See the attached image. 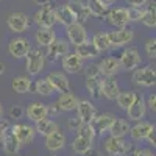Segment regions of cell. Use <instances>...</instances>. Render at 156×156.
I'll use <instances>...</instances> for the list:
<instances>
[{
	"label": "cell",
	"mask_w": 156,
	"mask_h": 156,
	"mask_svg": "<svg viewBox=\"0 0 156 156\" xmlns=\"http://www.w3.org/2000/svg\"><path fill=\"white\" fill-rule=\"evenodd\" d=\"M69 51V45L66 41H62V39H53V42L47 45V58L48 61H56L58 58H62Z\"/></svg>",
	"instance_id": "9"
},
{
	"label": "cell",
	"mask_w": 156,
	"mask_h": 156,
	"mask_svg": "<svg viewBox=\"0 0 156 156\" xmlns=\"http://www.w3.org/2000/svg\"><path fill=\"white\" fill-rule=\"evenodd\" d=\"M81 125H83V122L78 119V117H73V119L69 120V128L73 129V131H78V128H80Z\"/></svg>",
	"instance_id": "45"
},
{
	"label": "cell",
	"mask_w": 156,
	"mask_h": 156,
	"mask_svg": "<svg viewBox=\"0 0 156 156\" xmlns=\"http://www.w3.org/2000/svg\"><path fill=\"white\" fill-rule=\"evenodd\" d=\"M73 53H76L81 59H92V58H97L98 56L100 51H98V48L90 41H84L81 44L75 45V51H73Z\"/></svg>",
	"instance_id": "21"
},
{
	"label": "cell",
	"mask_w": 156,
	"mask_h": 156,
	"mask_svg": "<svg viewBox=\"0 0 156 156\" xmlns=\"http://www.w3.org/2000/svg\"><path fill=\"white\" fill-rule=\"evenodd\" d=\"M34 22L39 28H51L55 25L56 19H55V8L50 3L42 5L36 12H34Z\"/></svg>",
	"instance_id": "1"
},
{
	"label": "cell",
	"mask_w": 156,
	"mask_h": 156,
	"mask_svg": "<svg viewBox=\"0 0 156 156\" xmlns=\"http://www.w3.org/2000/svg\"><path fill=\"white\" fill-rule=\"evenodd\" d=\"M25 58H27V70L30 75H37L39 72H41L44 69V62H45V55L42 53L39 48H31L28 50V53L25 55Z\"/></svg>",
	"instance_id": "2"
},
{
	"label": "cell",
	"mask_w": 156,
	"mask_h": 156,
	"mask_svg": "<svg viewBox=\"0 0 156 156\" xmlns=\"http://www.w3.org/2000/svg\"><path fill=\"white\" fill-rule=\"evenodd\" d=\"M86 87L94 98L101 97V80H100V76H86Z\"/></svg>",
	"instance_id": "33"
},
{
	"label": "cell",
	"mask_w": 156,
	"mask_h": 156,
	"mask_svg": "<svg viewBox=\"0 0 156 156\" xmlns=\"http://www.w3.org/2000/svg\"><path fill=\"white\" fill-rule=\"evenodd\" d=\"M154 2H150L148 8H144V14H142L140 22L148 28H154L156 27V11H154Z\"/></svg>",
	"instance_id": "32"
},
{
	"label": "cell",
	"mask_w": 156,
	"mask_h": 156,
	"mask_svg": "<svg viewBox=\"0 0 156 156\" xmlns=\"http://www.w3.org/2000/svg\"><path fill=\"white\" fill-rule=\"evenodd\" d=\"M78 136H83V137H86V139L94 140L95 133H94V129L90 128V125H89V123H83L80 128H78Z\"/></svg>",
	"instance_id": "40"
},
{
	"label": "cell",
	"mask_w": 156,
	"mask_h": 156,
	"mask_svg": "<svg viewBox=\"0 0 156 156\" xmlns=\"http://www.w3.org/2000/svg\"><path fill=\"white\" fill-rule=\"evenodd\" d=\"M105 150L111 156H125V153L128 150V144L123 140V137L109 136L105 140Z\"/></svg>",
	"instance_id": "8"
},
{
	"label": "cell",
	"mask_w": 156,
	"mask_h": 156,
	"mask_svg": "<svg viewBox=\"0 0 156 156\" xmlns=\"http://www.w3.org/2000/svg\"><path fill=\"white\" fill-rule=\"evenodd\" d=\"M22 114H23V111H22V108L19 105L11 106V109H9V117H11V119H20Z\"/></svg>",
	"instance_id": "42"
},
{
	"label": "cell",
	"mask_w": 156,
	"mask_h": 156,
	"mask_svg": "<svg viewBox=\"0 0 156 156\" xmlns=\"http://www.w3.org/2000/svg\"><path fill=\"white\" fill-rule=\"evenodd\" d=\"M137 94L134 92V90H125V92H119V95H117V105H119L122 109H126L128 106L133 105V101L136 100Z\"/></svg>",
	"instance_id": "35"
},
{
	"label": "cell",
	"mask_w": 156,
	"mask_h": 156,
	"mask_svg": "<svg viewBox=\"0 0 156 156\" xmlns=\"http://www.w3.org/2000/svg\"><path fill=\"white\" fill-rule=\"evenodd\" d=\"M114 119H115V115H112L109 112H103L100 115L95 114L94 119L89 122V125H90V128L94 129L95 134H103L105 131H108V129H109V126L114 122Z\"/></svg>",
	"instance_id": "6"
},
{
	"label": "cell",
	"mask_w": 156,
	"mask_h": 156,
	"mask_svg": "<svg viewBox=\"0 0 156 156\" xmlns=\"http://www.w3.org/2000/svg\"><path fill=\"white\" fill-rule=\"evenodd\" d=\"M92 44L98 48V51H106L111 47L108 33H95L92 37Z\"/></svg>",
	"instance_id": "36"
},
{
	"label": "cell",
	"mask_w": 156,
	"mask_h": 156,
	"mask_svg": "<svg viewBox=\"0 0 156 156\" xmlns=\"http://www.w3.org/2000/svg\"><path fill=\"white\" fill-rule=\"evenodd\" d=\"M66 144V136L61 131L59 128H56L53 133H50L48 136H45V147L50 150V151H56V150H61Z\"/></svg>",
	"instance_id": "18"
},
{
	"label": "cell",
	"mask_w": 156,
	"mask_h": 156,
	"mask_svg": "<svg viewBox=\"0 0 156 156\" xmlns=\"http://www.w3.org/2000/svg\"><path fill=\"white\" fill-rule=\"evenodd\" d=\"M151 128H153V123H150V122H139L137 120V123L133 128L129 126V131L128 133L131 134V137L134 140H144Z\"/></svg>",
	"instance_id": "25"
},
{
	"label": "cell",
	"mask_w": 156,
	"mask_h": 156,
	"mask_svg": "<svg viewBox=\"0 0 156 156\" xmlns=\"http://www.w3.org/2000/svg\"><path fill=\"white\" fill-rule=\"evenodd\" d=\"M133 156H154V154H153V151L148 150V148H142V150H136Z\"/></svg>",
	"instance_id": "46"
},
{
	"label": "cell",
	"mask_w": 156,
	"mask_h": 156,
	"mask_svg": "<svg viewBox=\"0 0 156 156\" xmlns=\"http://www.w3.org/2000/svg\"><path fill=\"white\" fill-rule=\"evenodd\" d=\"M109 36V42H111V47H123L126 44H129L134 37V33L131 28H126V27H120L119 30L115 31H111L108 33Z\"/></svg>",
	"instance_id": "5"
},
{
	"label": "cell",
	"mask_w": 156,
	"mask_h": 156,
	"mask_svg": "<svg viewBox=\"0 0 156 156\" xmlns=\"http://www.w3.org/2000/svg\"><path fill=\"white\" fill-rule=\"evenodd\" d=\"M56 128H58V125H56L53 120H50V119H47V117H44V119H41V120L36 122V128H34V129H36L39 134L48 136L50 133H53Z\"/></svg>",
	"instance_id": "31"
},
{
	"label": "cell",
	"mask_w": 156,
	"mask_h": 156,
	"mask_svg": "<svg viewBox=\"0 0 156 156\" xmlns=\"http://www.w3.org/2000/svg\"><path fill=\"white\" fill-rule=\"evenodd\" d=\"M55 19H56V22L66 25V27L76 22V17H75L73 11L70 9L69 5H61L59 8H55Z\"/></svg>",
	"instance_id": "23"
},
{
	"label": "cell",
	"mask_w": 156,
	"mask_h": 156,
	"mask_svg": "<svg viewBox=\"0 0 156 156\" xmlns=\"http://www.w3.org/2000/svg\"><path fill=\"white\" fill-rule=\"evenodd\" d=\"M129 6H144L148 0H126Z\"/></svg>",
	"instance_id": "48"
},
{
	"label": "cell",
	"mask_w": 156,
	"mask_h": 156,
	"mask_svg": "<svg viewBox=\"0 0 156 156\" xmlns=\"http://www.w3.org/2000/svg\"><path fill=\"white\" fill-rule=\"evenodd\" d=\"M145 51H147V56L151 58V59L156 56V39L154 37H151V39H148V41H147Z\"/></svg>",
	"instance_id": "41"
},
{
	"label": "cell",
	"mask_w": 156,
	"mask_h": 156,
	"mask_svg": "<svg viewBox=\"0 0 156 156\" xmlns=\"http://www.w3.org/2000/svg\"><path fill=\"white\" fill-rule=\"evenodd\" d=\"M97 2H98L100 5H103V6L109 8L111 5H114V3H115V0H97Z\"/></svg>",
	"instance_id": "50"
},
{
	"label": "cell",
	"mask_w": 156,
	"mask_h": 156,
	"mask_svg": "<svg viewBox=\"0 0 156 156\" xmlns=\"http://www.w3.org/2000/svg\"><path fill=\"white\" fill-rule=\"evenodd\" d=\"M120 67H123L125 70H134L139 67L140 64V55L136 48H126L123 50V53L119 59Z\"/></svg>",
	"instance_id": "7"
},
{
	"label": "cell",
	"mask_w": 156,
	"mask_h": 156,
	"mask_svg": "<svg viewBox=\"0 0 156 156\" xmlns=\"http://www.w3.org/2000/svg\"><path fill=\"white\" fill-rule=\"evenodd\" d=\"M14 156H16V154H14Z\"/></svg>",
	"instance_id": "55"
},
{
	"label": "cell",
	"mask_w": 156,
	"mask_h": 156,
	"mask_svg": "<svg viewBox=\"0 0 156 156\" xmlns=\"http://www.w3.org/2000/svg\"><path fill=\"white\" fill-rule=\"evenodd\" d=\"M56 105L61 111H73L78 106V98L70 92H64V94H61Z\"/></svg>",
	"instance_id": "27"
},
{
	"label": "cell",
	"mask_w": 156,
	"mask_h": 156,
	"mask_svg": "<svg viewBox=\"0 0 156 156\" xmlns=\"http://www.w3.org/2000/svg\"><path fill=\"white\" fill-rule=\"evenodd\" d=\"M11 87L17 94H25L31 89V80L27 76H16L11 83Z\"/></svg>",
	"instance_id": "30"
},
{
	"label": "cell",
	"mask_w": 156,
	"mask_h": 156,
	"mask_svg": "<svg viewBox=\"0 0 156 156\" xmlns=\"http://www.w3.org/2000/svg\"><path fill=\"white\" fill-rule=\"evenodd\" d=\"M28 50H30V42L28 39H23V37L12 39L8 45V51L12 58H25Z\"/></svg>",
	"instance_id": "14"
},
{
	"label": "cell",
	"mask_w": 156,
	"mask_h": 156,
	"mask_svg": "<svg viewBox=\"0 0 156 156\" xmlns=\"http://www.w3.org/2000/svg\"><path fill=\"white\" fill-rule=\"evenodd\" d=\"M119 92H120V89L114 76H105L101 80V94L108 100H115Z\"/></svg>",
	"instance_id": "19"
},
{
	"label": "cell",
	"mask_w": 156,
	"mask_h": 156,
	"mask_svg": "<svg viewBox=\"0 0 156 156\" xmlns=\"http://www.w3.org/2000/svg\"><path fill=\"white\" fill-rule=\"evenodd\" d=\"M11 131L14 133V136L17 137L19 144H30L34 139V134H36V129L30 125H23V123H17L14 126H11Z\"/></svg>",
	"instance_id": "10"
},
{
	"label": "cell",
	"mask_w": 156,
	"mask_h": 156,
	"mask_svg": "<svg viewBox=\"0 0 156 156\" xmlns=\"http://www.w3.org/2000/svg\"><path fill=\"white\" fill-rule=\"evenodd\" d=\"M8 128V122H3L0 119V140H2V136H3V131Z\"/></svg>",
	"instance_id": "49"
},
{
	"label": "cell",
	"mask_w": 156,
	"mask_h": 156,
	"mask_svg": "<svg viewBox=\"0 0 156 156\" xmlns=\"http://www.w3.org/2000/svg\"><path fill=\"white\" fill-rule=\"evenodd\" d=\"M47 80L51 83L53 89L58 90V92H61V94H64V92H70L69 80L66 78V75H64V73H61V72H51V73H48Z\"/></svg>",
	"instance_id": "17"
},
{
	"label": "cell",
	"mask_w": 156,
	"mask_h": 156,
	"mask_svg": "<svg viewBox=\"0 0 156 156\" xmlns=\"http://www.w3.org/2000/svg\"><path fill=\"white\" fill-rule=\"evenodd\" d=\"M33 3H36V5H39V6H42V5L50 3V0H33Z\"/></svg>",
	"instance_id": "51"
},
{
	"label": "cell",
	"mask_w": 156,
	"mask_h": 156,
	"mask_svg": "<svg viewBox=\"0 0 156 156\" xmlns=\"http://www.w3.org/2000/svg\"><path fill=\"white\" fill-rule=\"evenodd\" d=\"M0 119H3V105H2V101H0Z\"/></svg>",
	"instance_id": "53"
},
{
	"label": "cell",
	"mask_w": 156,
	"mask_h": 156,
	"mask_svg": "<svg viewBox=\"0 0 156 156\" xmlns=\"http://www.w3.org/2000/svg\"><path fill=\"white\" fill-rule=\"evenodd\" d=\"M62 67L69 73H78L83 70V59L76 53H67L62 56Z\"/></svg>",
	"instance_id": "16"
},
{
	"label": "cell",
	"mask_w": 156,
	"mask_h": 156,
	"mask_svg": "<svg viewBox=\"0 0 156 156\" xmlns=\"http://www.w3.org/2000/svg\"><path fill=\"white\" fill-rule=\"evenodd\" d=\"M128 9V19L129 22H136L142 19V14H144V8L142 6H131V8H126Z\"/></svg>",
	"instance_id": "39"
},
{
	"label": "cell",
	"mask_w": 156,
	"mask_h": 156,
	"mask_svg": "<svg viewBox=\"0 0 156 156\" xmlns=\"http://www.w3.org/2000/svg\"><path fill=\"white\" fill-rule=\"evenodd\" d=\"M6 23H8V27H9L11 31H14V33H23L25 30L30 27V19H28V16L25 14V12L16 11V12H11V14L8 16Z\"/></svg>",
	"instance_id": "3"
},
{
	"label": "cell",
	"mask_w": 156,
	"mask_h": 156,
	"mask_svg": "<svg viewBox=\"0 0 156 156\" xmlns=\"http://www.w3.org/2000/svg\"><path fill=\"white\" fill-rule=\"evenodd\" d=\"M133 81H134V84L142 86V87L154 86V83H156V73H154V69L150 67V66L142 67V69H137V70L133 73Z\"/></svg>",
	"instance_id": "4"
},
{
	"label": "cell",
	"mask_w": 156,
	"mask_h": 156,
	"mask_svg": "<svg viewBox=\"0 0 156 156\" xmlns=\"http://www.w3.org/2000/svg\"><path fill=\"white\" fill-rule=\"evenodd\" d=\"M3 144V151L8 154V156H14L17 154L19 148H20V144L17 137L14 136V133L11 131V128L8 126L5 131H3V136H2V140H0Z\"/></svg>",
	"instance_id": "11"
},
{
	"label": "cell",
	"mask_w": 156,
	"mask_h": 156,
	"mask_svg": "<svg viewBox=\"0 0 156 156\" xmlns=\"http://www.w3.org/2000/svg\"><path fill=\"white\" fill-rule=\"evenodd\" d=\"M53 90H55L53 86H51V83L47 80V78L36 81V92L37 94H41V95H50Z\"/></svg>",
	"instance_id": "38"
},
{
	"label": "cell",
	"mask_w": 156,
	"mask_h": 156,
	"mask_svg": "<svg viewBox=\"0 0 156 156\" xmlns=\"http://www.w3.org/2000/svg\"><path fill=\"white\" fill-rule=\"evenodd\" d=\"M36 42L41 45V47H47L48 44L53 42V39L56 37L55 36V31L51 28H39L36 31Z\"/></svg>",
	"instance_id": "29"
},
{
	"label": "cell",
	"mask_w": 156,
	"mask_h": 156,
	"mask_svg": "<svg viewBox=\"0 0 156 156\" xmlns=\"http://www.w3.org/2000/svg\"><path fill=\"white\" fill-rule=\"evenodd\" d=\"M147 106H148L153 112L156 111V95H154V94H151V95L148 97V105H147Z\"/></svg>",
	"instance_id": "47"
},
{
	"label": "cell",
	"mask_w": 156,
	"mask_h": 156,
	"mask_svg": "<svg viewBox=\"0 0 156 156\" xmlns=\"http://www.w3.org/2000/svg\"><path fill=\"white\" fill-rule=\"evenodd\" d=\"M109 131H111V136H114V137H123L125 134H128V131H129V125H128V122L126 120H123V119H114V122L111 123V126H109Z\"/></svg>",
	"instance_id": "28"
},
{
	"label": "cell",
	"mask_w": 156,
	"mask_h": 156,
	"mask_svg": "<svg viewBox=\"0 0 156 156\" xmlns=\"http://www.w3.org/2000/svg\"><path fill=\"white\" fill-rule=\"evenodd\" d=\"M72 148H73V151L78 153V154H84L87 150L92 148V140L86 139V137H83V136H76V137L73 139Z\"/></svg>",
	"instance_id": "34"
},
{
	"label": "cell",
	"mask_w": 156,
	"mask_h": 156,
	"mask_svg": "<svg viewBox=\"0 0 156 156\" xmlns=\"http://www.w3.org/2000/svg\"><path fill=\"white\" fill-rule=\"evenodd\" d=\"M27 115H28L30 120L37 122V120H41V119H44V117L48 115L47 106L44 105V103H31V105L28 106V109H27Z\"/></svg>",
	"instance_id": "26"
},
{
	"label": "cell",
	"mask_w": 156,
	"mask_h": 156,
	"mask_svg": "<svg viewBox=\"0 0 156 156\" xmlns=\"http://www.w3.org/2000/svg\"><path fill=\"white\" fill-rule=\"evenodd\" d=\"M106 19L111 25L120 28V27H126L129 19H128V9L126 8H115L106 12Z\"/></svg>",
	"instance_id": "13"
},
{
	"label": "cell",
	"mask_w": 156,
	"mask_h": 156,
	"mask_svg": "<svg viewBox=\"0 0 156 156\" xmlns=\"http://www.w3.org/2000/svg\"><path fill=\"white\" fill-rule=\"evenodd\" d=\"M126 115H128V119L129 120H140L142 117L145 115V111H147V103L144 101V98L142 97H136V100L133 101V105L131 106H128L126 109Z\"/></svg>",
	"instance_id": "15"
},
{
	"label": "cell",
	"mask_w": 156,
	"mask_h": 156,
	"mask_svg": "<svg viewBox=\"0 0 156 156\" xmlns=\"http://www.w3.org/2000/svg\"><path fill=\"white\" fill-rule=\"evenodd\" d=\"M67 5H69L70 9L73 11V14H75V17H76V22H81V23H83V22H86L87 17L90 16V12H89L86 3H83L81 0H70Z\"/></svg>",
	"instance_id": "24"
},
{
	"label": "cell",
	"mask_w": 156,
	"mask_h": 156,
	"mask_svg": "<svg viewBox=\"0 0 156 156\" xmlns=\"http://www.w3.org/2000/svg\"><path fill=\"white\" fill-rule=\"evenodd\" d=\"M89 12L92 16H97V17H103V16H106V12H108V8L106 6H103L100 5L97 0H87V3H86Z\"/></svg>",
	"instance_id": "37"
},
{
	"label": "cell",
	"mask_w": 156,
	"mask_h": 156,
	"mask_svg": "<svg viewBox=\"0 0 156 156\" xmlns=\"http://www.w3.org/2000/svg\"><path fill=\"white\" fill-rule=\"evenodd\" d=\"M67 36H69V41L73 45H78V44L87 41L86 28L83 27L81 22H73V23L67 25Z\"/></svg>",
	"instance_id": "12"
},
{
	"label": "cell",
	"mask_w": 156,
	"mask_h": 156,
	"mask_svg": "<svg viewBox=\"0 0 156 156\" xmlns=\"http://www.w3.org/2000/svg\"><path fill=\"white\" fill-rule=\"evenodd\" d=\"M3 72H5V64H3V62H0V76L3 75Z\"/></svg>",
	"instance_id": "52"
},
{
	"label": "cell",
	"mask_w": 156,
	"mask_h": 156,
	"mask_svg": "<svg viewBox=\"0 0 156 156\" xmlns=\"http://www.w3.org/2000/svg\"><path fill=\"white\" fill-rule=\"evenodd\" d=\"M97 66H98L100 75H105V76H114L120 70L119 59H115V58H105L103 61H100V64H97Z\"/></svg>",
	"instance_id": "22"
},
{
	"label": "cell",
	"mask_w": 156,
	"mask_h": 156,
	"mask_svg": "<svg viewBox=\"0 0 156 156\" xmlns=\"http://www.w3.org/2000/svg\"><path fill=\"white\" fill-rule=\"evenodd\" d=\"M86 76H100V70L97 64H89L86 67Z\"/></svg>",
	"instance_id": "43"
},
{
	"label": "cell",
	"mask_w": 156,
	"mask_h": 156,
	"mask_svg": "<svg viewBox=\"0 0 156 156\" xmlns=\"http://www.w3.org/2000/svg\"><path fill=\"white\" fill-rule=\"evenodd\" d=\"M145 139L148 140V144H151L153 147L156 145V128H154V125H153V128L148 131V134L145 136Z\"/></svg>",
	"instance_id": "44"
},
{
	"label": "cell",
	"mask_w": 156,
	"mask_h": 156,
	"mask_svg": "<svg viewBox=\"0 0 156 156\" xmlns=\"http://www.w3.org/2000/svg\"><path fill=\"white\" fill-rule=\"evenodd\" d=\"M76 109H78V119H80L83 123H89L90 120L94 119V115L97 114L95 106H94L89 100H81V101H78Z\"/></svg>",
	"instance_id": "20"
},
{
	"label": "cell",
	"mask_w": 156,
	"mask_h": 156,
	"mask_svg": "<svg viewBox=\"0 0 156 156\" xmlns=\"http://www.w3.org/2000/svg\"><path fill=\"white\" fill-rule=\"evenodd\" d=\"M51 156H53V154H51Z\"/></svg>",
	"instance_id": "54"
}]
</instances>
